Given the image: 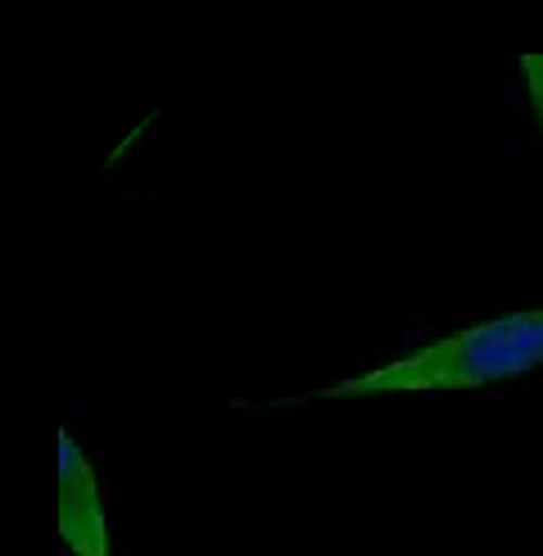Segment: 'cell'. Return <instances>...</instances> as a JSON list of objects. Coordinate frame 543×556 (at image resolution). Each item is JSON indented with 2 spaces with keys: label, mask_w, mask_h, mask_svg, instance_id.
<instances>
[{
  "label": "cell",
  "mask_w": 543,
  "mask_h": 556,
  "mask_svg": "<svg viewBox=\"0 0 543 556\" xmlns=\"http://www.w3.org/2000/svg\"><path fill=\"white\" fill-rule=\"evenodd\" d=\"M543 367V308L498 313L467 330L440 336L399 363L349 376L340 384L313 389L299 403L317 399H390V394H453V389H484L498 380H516Z\"/></svg>",
  "instance_id": "6da1fadb"
},
{
  "label": "cell",
  "mask_w": 543,
  "mask_h": 556,
  "mask_svg": "<svg viewBox=\"0 0 543 556\" xmlns=\"http://www.w3.org/2000/svg\"><path fill=\"white\" fill-rule=\"evenodd\" d=\"M60 539L73 556H114L109 511L91 457L64 430H60Z\"/></svg>",
  "instance_id": "7a4b0ae2"
},
{
  "label": "cell",
  "mask_w": 543,
  "mask_h": 556,
  "mask_svg": "<svg viewBox=\"0 0 543 556\" xmlns=\"http://www.w3.org/2000/svg\"><path fill=\"white\" fill-rule=\"evenodd\" d=\"M521 77H526V96L543 131V54H521Z\"/></svg>",
  "instance_id": "3957f363"
}]
</instances>
